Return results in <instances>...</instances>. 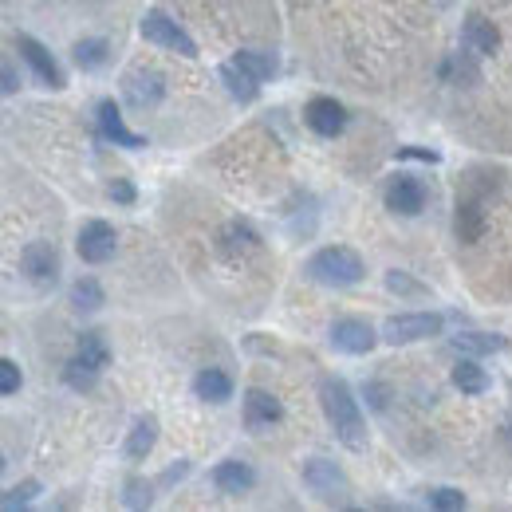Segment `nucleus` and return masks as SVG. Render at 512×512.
<instances>
[{
    "label": "nucleus",
    "instance_id": "1",
    "mask_svg": "<svg viewBox=\"0 0 512 512\" xmlns=\"http://www.w3.org/2000/svg\"><path fill=\"white\" fill-rule=\"evenodd\" d=\"M320 410L331 426V434L343 442L347 449H367V418L363 406L355 398V390L347 386V379L339 375H323L320 379Z\"/></svg>",
    "mask_w": 512,
    "mask_h": 512
},
{
    "label": "nucleus",
    "instance_id": "2",
    "mask_svg": "<svg viewBox=\"0 0 512 512\" xmlns=\"http://www.w3.org/2000/svg\"><path fill=\"white\" fill-rule=\"evenodd\" d=\"M304 276L323 284V288H355L367 276V260L351 245H323V249L308 256Z\"/></svg>",
    "mask_w": 512,
    "mask_h": 512
},
{
    "label": "nucleus",
    "instance_id": "3",
    "mask_svg": "<svg viewBox=\"0 0 512 512\" xmlns=\"http://www.w3.org/2000/svg\"><path fill=\"white\" fill-rule=\"evenodd\" d=\"M300 481H304V489L323 501V505H335V509H351L355 505V485H351V477L331 461V457H304V465H300Z\"/></svg>",
    "mask_w": 512,
    "mask_h": 512
},
{
    "label": "nucleus",
    "instance_id": "4",
    "mask_svg": "<svg viewBox=\"0 0 512 512\" xmlns=\"http://www.w3.org/2000/svg\"><path fill=\"white\" fill-rule=\"evenodd\" d=\"M138 32H142L146 44H154V48H162V52H174V56H186V60H197V56H201V52H197V40H193L174 16H166L162 8H146Z\"/></svg>",
    "mask_w": 512,
    "mask_h": 512
},
{
    "label": "nucleus",
    "instance_id": "5",
    "mask_svg": "<svg viewBox=\"0 0 512 512\" xmlns=\"http://www.w3.org/2000/svg\"><path fill=\"white\" fill-rule=\"evenodd\" d=\"M379 331H383V343H390V347L426 343V339L446 331V312H402V316H390Z\"/></svg>",
    "mask_w": 512,
    "mask_h": 512
},
{
    "label": "nucleus",
    "instance_id": "6",
    "mask_svg": "<svg viewBox=\"0 0 512 512\" xmlns=\"http://www.w3.org/2000/svg\"><path fill=\"white\" fill-rule=\"evenodd\" d=\"M379 339H383V331L371 320H363V316H339L327 327V343L339 355H371Z\"/></svg>",
    "mask_w": 512,
    "mask_h": 512
},
{
    "label": "nucleus",
    "instance_id": "7",
    "mask_svg": "<svg viewBox=\"0 0 512 512\" xmlns=\"http://www.w3.org/2000/svg\"><path fill=\"white\" fill-rule=\"evenodd\" d=\"M426 201H430V190H426L422 178H414V174H406V170H398V174L386 178L383 205L394 217H418V213L426 209Z\"/></svg>",
    "mask_w": 512,
    "mask_h": 512
},
{
    "label": "nucleus",
    "instance_id": "8",
    "mask_svg": "<svg viewBox=\"0 0 512 512\" xmlns=\"http://www.w3.org/2000/svg\"><path fill=\"white\" fill-rule=\"evenodd\" d=\"M16 52H20V60L32 67V75H36V83H44L48 91H64L67 87V71L60 67V60L36 40V36H28V32H16Z\"/></svg>",
    "mask_w": 512,
    "mask_h": 512
},
{
    "label": "nucleus",
    "instance_id": "9",
    "mask_svg": "<svg viewBox=\"0 0 512 512\" xmlns=\"http://www.w3.org/2000/svg\"><path fill=\"white\" fill-rule=\"evenodd\" d=\"M75 253H79L83 264H107L111 256L119 253V233H115V225H111V221H99V217L83 221L79 233H75Z\"/></svg>",
    "mask_w": 512,
    "mask_h": 512
},
{
    "label": "nucleus",
    "instance_id": "10",
    "mask_svg": "<svg viewBox=\"0 0 512 512\" xmlns=\"http://www.w3.org/2000/svg\"><path fill=\"white\" fill-rule=\"evenodd\" d=\"M20 272L36 288H56V280H60V249L52 241H28L20 249Z\"/></svg>",
    "mask_w": 512,
    "mask_h": 512
},
{
    "label": "nucleus",
    "instance_id": "11",
    "mask_svg": "<svg viewBox=\"0 0 512 512\" xmlns=\"http://www.w3.org/2000/svg\"><path fill=\"white\" fill-rule=\"evenodd\" d=\"M241 422H245V430L249 434H268L272 426H280L284 422V402L272 394V390H245V398H241Z\"/></svg>",
    "mask_w": 512,
    "mask_h": 512
},
{
    "label": "nucleus",
    "instance_id": "12",
    "mask_svg": "<svg viewBox=\"0 0 512 512\" xmlns=\"http://www.w3.org/2000/svg\"><path fill=\"white\" fill-rule=\"evenodd\" d=\"M123 99L134 111H150L166 99V75L154 67H130L123 75Z\"/></svg>",
    "mask_w": 512,
    "mask_h": 512
},
{
    "label": "nucleus",
    "instance_id": "13",
    "mask_svg": "<svg viewBox=\"0 0 512 512\" xmlns=\"http://www.w3.org/2000/svg\"><path fill=\"white\" fill-rule=\"evenodd\" d=\"M347 119H351L347 107L339 99H331V95H312L304 103V127L312 134H320V138H339L347 130Z\"/></svg>",
    "mask_w": 512,
    "mask_h": 512
},
{
    "label": "nucleus",
    "instance_id": "14",
    "mask_svg": "<svg viewBox=\"0 0 512 512\" xmlns=\"http://www.w3.org/2000/svg\"><path fill=\"white\" fill-rule=\"evenodd\" d=\"M95 123H99V134H103L111 146H123V150H146V146H150L146 134H138V130L127 127L123 107H119L115 99H99V107H95Z\"/></svg>",
    "mask_w": 512,
    "mask_h": 512
},
{
    "label": "nucleus",
    "instance_id": "15",
    "mask_svg": "<svg viewBox=\"0 0 512 512\" xmlns=\"http://www.w3.org/2000/svg\"><path fill=\"white\" fill-rule=\"evenodd\" d=\"M209 481L221 497H249L256 489V469L241 457H225L209 469Z\"/></svg>",
    "mask_w": 512,
    "mask_h": 512
},
{
    "label": "nucleus",
    "instance_id": "16",
    "mask_svg": "<svg viewBox=\"0 0 512 512\" xmlns=\"http://www.w3.org/2000/svg\"><path fill=\"white\" fill-rule=\"evenodd\" d=\"M461 44H465V52H473V56H497V52H501V28H497L489 16L469 12L465 24H461Z\"/></svg>",
    "mask_w": 512,
    "mask_h": 512
},
{
    "label": "nucleus",
    "instance_id": "17",
    "mask_svg": "<svg viewBox=\"0 0 512 512\" xmlns=\"http://www.w3.org/2000/svg\"><path fill=\"white\" fill-rule=\"evenodd\" d=\"M485 205H481V197H457V205H453V233H457V241L461 245H477L481 237H485Z\"/></svg>",
    "mask_w": 512,
    "mask_h": 512
},
{
    "label": "nucleus",
    "instance_id": "18",
    "mask_svg": "<svg viewBox=\"0 0 512 512\" xmlns=\"http://www.w3.org/2000/svg\"><path fill=\"white\" fill-rule=\"evenodd\" d=\"M446 347L453 351V355L485 359V355H501V351H509V339L497 335V331H457V335H449Z\"/></svg>",
    "mask_w": 512,
    "mask_h": 512
},
{
    "label": "nucleus",
    "instance_id": "19",
    "mask_svg": "<svg viewBox=\"0 0 512 512\" xmlns=\"http://www.w3.org/2000/svg\"><path fill=\"white\" fill-rule=\"evenodd\" d=\"M217 249H221V256H249L260 249V233H256L253 221L233 217V221H225V229L217 233Z\"/></svg>",
    "mask_w": 512,
    "mask_h": 512
},
{
    "label": "nucleus",
    "instance_id": "20",
    "mask_svg": "<svg viewBox=\"0 0 512 512\" xmlns=\"http://www.w3.org/2000/svg\"><path fill=\"white\" fill-rule=\"evenodd\" d=\"M449 383L457 386L461 394H469V398H477V394H485L493 379H489V371L481 367V359H473V355H457V363L449 367Z\"/></svg>",
    "mask_w": 512,
    "mask_h": 512
},
{
    "label": "nucleus",
    "instance_id": "21",
    "mask_svg": "<svg viewBox=\"0 0 512 512\" xmlns=\"http://www.w3.org/2000/svg\"><path fill=\"white\" fill-rule=\"evenodd\" d=\"M193 394L201 402H209V406H225L233 398V375L221 371V367H201L193 375Z\"/></svg>",
    "mask_w": 512,
    "mask_h": 512
},
{
    "label": "nucleus",
    "instance_id": "22",
    "mask_svg": "<svg viewBox=\"0 0 512 512\" xmlns=\"http://www.w3.org/2000/svg\"><path fill=\"white\" fill-rule=\"evenodd\" d=\"M154 442H158V418H154V414H142L127 430V442H123V453H127L130 465L146 461V457L154 453Z\"/></svg>",
    "mask_w": 512,
    "mask_h": 512
},
{
    "label": "nucleus",
    "instance_id": "23",
    "mask_svg": "<svg viewBox=\"0 0 512 512\" xmlns=\"http://www.w3.org/2000/svg\"><path fill=\"white\" fill-rule=\"evenodd\" d=\"M217 75H221L225 91H229L237 103H256V99H260V79L249 75L237 60H225V64L217 67Z\"/></svg>",
    "mask_w": 512,
    "mask_h": 512
},
{
    "label": "nucleus",
    "instance_id": "24",
    "mask_svg": "<svg viewBox=\"0 0 512 512\" xmlns=\"http://www.w3.org/2000/svg\"><path fill=\"white\" fill-rule=\"evenodd\" d=\"M75 355L87 359L91 367L107 371V363H111V343H107V335H103L99 327H87V331H79V339H75Z\"/></svg>",
    "mask_w": 512,
    "mask_h": 512
},
{
    "label": "nucleus",
    "instance_id": "25",
    "mask_svg": "<svg viewBox=\"0 0 512 512\" xmlns=\"http://www.w3.org/2000/svg\"><path fill=\"white\" fill-rule=\"evenodd\" d=\"M111 60V44L103 36H83L75 48H71V64L79 71H99V67Z\"/></svg>",
    "mask_w": 512,
    "mask_h": 512
},
{
    "label": "nucleus",
    "instance_id": "26",
    "mask_svg": "<svg viewBox=\"0 0 512 512\" xmlns=\"http://www.w3.org/2000/svg\"><path fill=\"white\" fill-rule=\"evenodd\" d=\"M103 304H107V292H103V284L95 276H79L71 284V308L75 312H99Z\"/></svg>",
    "mask_w": 512,
    "mask_h": 512
},
{
    "label": "nucleus",
    "instance_id": "27",
    "mask_svg": "<svg viewBox=\"0 0 512 512\" xmlns=\"http://www.w3.org/2000/svg\"><path fill=\"white\" fill-rule=\"evenodd\" d=\"M386 292L390 296H398V300H426L430 296V284H422V280H414L410 272H402V268H390L383 276Z\"/></svg>",
    "mask_w": 512,
    "mask_h": 512
},
{
    "label": "nucleus",
    "instance_id": "28",
    "mask_svg": "<svg viewBox=\"0 0 512 512\" xmlns=\"http://www.w3.org/2000/svg\"><path fill=\"white\" fill-rule=\"evenodd\" d=\"M99 375H103V371H99V367H91V363H87V359H79V355H71V359H67V367H64V383L71 386V390H79V394H83V390H95Z\"/></svg>",
    "mask_w": 512,
    "mask_h": 512
},
{
    "label": "nucleus",
    "instance_id": "29",
    "mask_svg": "<svg viewBox=\"0 0 512 512\" xmlns=\"http://www.w3.org/2000/svg\"><path fill=\"white\" fill-rule=\"evenodd\" d=\"M237 64L245 67L249 75H256L260 83H268L272 75H276V60H272V52H256V48H241L237 56H233Z\"/></svg>",
    "mask_w": 512,
    "mask_h": 512
},
{
    "label": "nucleus",
    "instance_id": "30",
    "mask_svg": "<svg viewBox=\"0 0 512 512\" xmlns=\"http://www.w3.org/2000/svg\"><path fill=\"white\" fill-rule=\"evenodd\" d=\"M422 501L430 505V509H442V512H457L465 509L469 501H465V493L461 489H453V485H430L426 493H422Z\"/></svg>",
    "mask_w": 512,
    "mask_h": 512
},
{
    "label": "nucleus",
    "instance_id": "31",
    "mask_svg": "<svg viewBox=\"0 0 512 512\" xmlns=\"http://www.w3.org/2000/svg\"><path fill=\"white\" fill-rule=\"evenodd\" d=\"M36 497H40V481H36V477H28V481H20V485L4 489V497H0V509H4V512L28 509Z\"/></svg>",
    "mask_w": 512,
    "mask_h": 512
},
{
    "label": "nucleus",
    "instance_id": "32",
    "mask_svg": "<svg viewBox=\"0 0 512 512\" xmlns=\"http://www.w3.org/2000/svg\"><path fill=\"white\" fill-rule=\"evenodd\" d=\"M154 489H158V481L127 477V485H123V505H127V509H150V505H154Z\"/></svg>",
    "mask_w": 512,
    "mask_h": 512
},
{
    "label": "nucleus",
    "instance_id": "33",
    "mask_svg": "<svg viewBox=\"0 0 512 512\" xmlns=\"http://www.w3.org/2000/svg\"><path fill=\"white\" fill-rule=\"evenodd\" d=\"M20 386H24V375H20V363L4 355V359H0V394H4V398H12V394H16Z\"/></svg>",
    "mask_w": 512,
    "mask_h": 512
},
{
    "label": "nucleus",
    "instance_id": "34",
    "mask_svg": "<svg viewBox=\"0 0 512 512\" xmlns=\"http://www.w3.org/2000/svg\"><path fill=\"white\" fill-rule=\"evenodd\" d=\"M394 158H398V162H422V166H438V162H442V154L430 150V146H398Z\"/></svg>",
    "mask_w": 512,
    "mask_h": 512
},
{
    "label": "nucleus",
    "instance_id": "35",
    "mask_svg": "<svg viewBox=\"0 0 512 512\" xmlns=\"http://www.w3.org/2000/svg\"><path fill=\"white\" fill-rule=\"evenodd\" d=\"M107 197H111L115 205H134L138 190H134V182H130V178H115V182H107Z\"/></svg>",
    "mask_w": 512,
    "mask_h": 512
},
{
    "label": "nucleus",
    "instance_id": "36",
    "mask_svg": "<svg viewBox=\"0 0 512 512\" xmlns=\"http://www.w3.org/2000/svg\"><path fill=\"white\" fill-rule=\"evenodd\" d=\"M186 473H190V461H178V465H170V469L158 477V489H170V485H178Z\"/></svg>",
    "mask_w": 512,
    "mask_h": 512
},
{
    "label": "nucleus",
    "instance_id": "37",
    "mask_svg": "<svg viewBox=\"0 0 512 512\" xmlns=\"http://www.w3.org/2000/svg\"><path fill=\"white\" fill-rule=\"evenodd\" d=\"M0 83H4V95H16V91H20V75H16V64H12V60H4Z\"/></svg>",
    "mask_w": 512,
    "mask_h": 512
},
{
    "label": "nucleus",
    "instance_id": "38",
    "mask_svg": "<svg viewBox=\"0 0 512 512\" xmlns=\"http://www.w3.org/2000/svg\"><path fill=\"white\" fill-rule=\"evenodd\" d=\"M363 394L371 398V406H375V410H386V390L379 383H367L363 386Z\"/></svg>",
    "mask_w": 512,
    "mask_h": 512
}]
</instances>
